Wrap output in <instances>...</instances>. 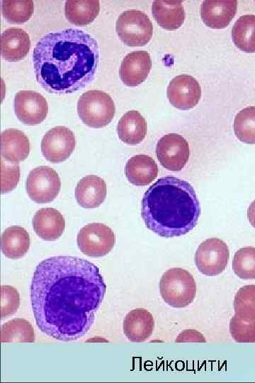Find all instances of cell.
Returning a JSON list of instances; mask_svg holds the SVG:
<instances>
[{
  "label": "cell",
  "mask_w": 255,
  "mask_h": 383,
  "mask_svg": "<svg viewBox=\"0 0 255 383\" xmlns=\"http://www.w3.org/2000/svg\"><path fill=\"white\" fill-rule=\"evenodd\" d=\"M166 94L169 102L174 107L188 110L198 103L201 96V88L192 76L181 74L171 80Z\"/></svg>",
  "instance_id": "13"
},
{
  "label": "cell",
  "mask_w": 255,
  "mask_h": 383,
  "mask_svg": "<svg viewBox=\"0 0 255 383\" xmlns=\"http://www.w3.org/2000/svg\"><path fill=\"white\" fill-rule=\"evenodd\" d=\"M156 155L160 164L168 170L180 171L186 165L190 150L187 140L177 133H169L157 142Z\"/></svg>",
  "instance_id": "10"
},
{
  "label": "cell",
  "mask_w": 255,
  "mask_h": 383,
  "mask_svg": "<svg viewBox=\"0 0 255 383\" xmlns=\"http://www.w3.org/2000/svg\"><path fill=\"white\" fill-rule=\"evenodd\" d=\"M1 192L13 190L20 179V167L18 163L6 162L1 159Z\"/></svg>",
  "instance_id": "34"
},
{
  "label": "cell",
  "mask_w": 255,
  "mask_h": 383,
  "mask_svg": "<svg viewBox=\"0 0 255 383\" xmlns=\"http://www.w3.org/2000/svg\"><path fill=\"white\" fill-rule=\"evenodd\" d=\"M26 187L29 197L37 203H48L58 195L61 188L57 172L48 166H39L28 174Z\"/></svg>",
  "instance_id": "9"
},
{
  "label": "cell",
  "mask_w": 255,
  "mask_h": 383,
  "mask_svg": "<svg viewBox=\"0 0 255 383\" xmlns=\"http://www.w3.org/2000/svg\"><path fill=\"white\" fill-rule=\"evenodd\" d=\"M234 308L236 316L244 320L255 318V284L245 285L237 291Z\"/></svg>",
  "instance_id": "30"
},
{
  "label": "cell",
  "mask_w": 255,
  "mask_h": 383,
  "mask_svg": "<svg viewBox=\"0 0 255 383\" xmlns=\"http://www.w3.org/2000/svg\"><path fill=\"white\" fill-rule=\"evenodd\" d=\"M234 131L240 141L255 144V106H248L238 112L234 121Z\"/></svg>",
  "instance_id": "28"
},
{
  "label": "cell",
  "mask_w": 255,
  "mask_h": 383,
  "mask_svg": "<svg viewBox=\"0 0 255 383\" xmlns=\"http://www.w3.org/2000/svg\"><path fill=\"white\" fill-rule=\"evenodd\" d=\"M76 242L84 254L90 257H102L113 248L115 236L108 226L101 223H91L81 228Z\"/></svg>",
  "instance_id": "7"
},
{
  "label": "cell",
  "mask_w": 255,
  "mask_h": 383,
  "mask_svg": "<svg viewBox=\"0 0 255 383\" xmlns=\"http://www.w3.org/2000/svg\"><path fill=\"white\" fill-rule=\"evenodd\" d=\"M152 11L157 23L163 28L172 30L182 26L185 11L181 1H154Z\"/></svg>",
  "instance_id": "22"
},
{
  "label": "cell",
  "mask_w": 255,
  "mask_h": 383,
  "mask_svg": "<svg viewBox=\"0 0 255 383\" xmlns=\"http://www.w3.org/2000/svg\"><path fill=\"white\" fill-rule=\"evenodd\" d=\"M141 212L147 228L162 237L172 238L194 228L200 206L187 181L167 176L159 179L145 192Z\"/></svg>",
  "instance_id": "3"
},
{
  "label": "cell",
  "mask_w": 255,
  "mask_h": 383,
  "mask_svg": "<svg viewBox=\"0 0 255 383\" xmlns=\"http://www.w3.org/2000/svg\"><path fill=\"white\" fill-rule=\"evenodd\" d=\"M232 40L237 48L246 52H255V15L240 16L232 29Z\"/></svg>",
  "instance_id": "26"
},
{
  "label": "cell",
  "mask_w": 255,
  "mask_h": 383,
  "mask_svg": "<svg viewBox=\"0 0 255 383\" xmlns=\"http://www.w3.org/2000/svg\"><path fill=\"white\" fill-rule=\"evenodd\" d=\"M107 194L106 182L98 176L87 175L81 178L75 188L78 204L85 209L99 206Z\"/></svg>",
  "instance_id": "17"
},
{
  "label": "cell",
  "mask_w": 255,
  "mask_h": 383,
  "mask_svg": "<svg viewBox=\"0 0 255 383\" xmlns=\"http://www.w3.org/2000/svg\"><path fill=\"white\" fill-rule=\"evenodd\" d=\"M159 291L169 305L181 308L189 305L196 295V284L187 270L174 267L166 270L159 282Z\"/></svg>",
  "instance_id": "4"
},
{
  "label": "cell",
  "mask_w": 255,
  "mask_h": 383,
  "mask_svg": "<svg viewBox=\"0 0 255 383\" xmlns=\"http://www.w3.org/2000/svg\"><path fill=\"white\" fill-rule=\"evenodd\" d=\"M14 111L16 116L22 123L34 126L45 119L48 104L45 98L40 93L22 90L15 95Z\"/></svg>",
  "instance_id": "12"
},
{
  "label": "cell",
  "mask_w": 255,
  "mask_h": 383,
  "mask_svg": "<svg viewBox=\"0 0 255 383\" xmlns=\"http://www.w3.org/2000/svg\"><path fill=\"white\" fill-rule=\"evenodd\" d=\"M117 131L118 137L123 142L136 145L145 138L147 121L137 111H129L120 118Z\"/></svg>",
  "instance_id": "23"
},
{
  "label": "cell",
  "mask_w": 255,
  "mask_h": 383,
  "mask_svg": "<svg viewBox=\"0 0 255 383\" xmlns=\"http://www.w3.org/2000/svg\"><path fill=\"white\" fill-rule=\"evenodd\" d=\"M176 343H186V342H198L205 343V338L201 333L196 330H185L182 331L176 338Z\"/></svg>",
  "instance_id": "35"
},
{
  "label": "cell",
  "mask_w": 255,
  "mask_h": 383,
  "mask_svg": "<svg viewBox=\"0 0 255 383\" xmlns=\"http://www.w3.org/2000/svg\"><path fill=\"white\" fill-rule=\"evenodd\" d=\"M230 332L237 343H255V318L244 320L234 315L230 319Z\"/></svg>",
  "instance_id": "32"
},
{
  "label": "cell",
  "mask_w": 255,
  "mask_h": 383,
  "mask_svg": "<svg viewBox=\"0 0 255 383\" xmlns=\"http://www.w3.org/2000/svg\"><path fill=\"white\" fill-rule=\"evenodd\" d=\"M100 4L97 0H69L65 2L67 19L76 26L89 24L97 17Z\"/></svg>",
  "instance_id": "25"
},
{
  "label": "cell",
  "mask_w": 255,
  "mask_h": 383,
  "mask_svg": "<svg viewBox=\"0 0 255 383\" xmlns=\"http://www.w3.org/2000/svg\"><path fill=\"white\" fill-rule=\"evenodd\" d=\"M30 45L28 34L21 28H8L1 35V52L6 60H23L28 55Z\"/></svg>",
  "instance_id": "19"
},
{
  "label": "cell",
  "mask_w": 255,
  "mask_h": 383,
  "mask_svg": "<svg viewBox=\"0 0 255 383\" xmlns=\"http://www.w3.org/2000/svg\"><path fill=\"white\" fill-rule=\"evenodd\" d=\"M232 269L241 279H255V248L247 246L238 250L234 255Z\"/></svg>",
  "instance_id": "31"
},
{
  "label": "cell",
  "mask_w": 255,
  "mask_h": 383,
  "mask_svg": "<svg viewBox=\"0 0 255 383\" xmlns=\"http://www.w3.org/2000/svg\"><path fill=\"white\" fill-rule=\"evenodd\" d=\"M33 1L31 0H3L2 14L9 22L22 23L33 15Z\"/></svg>",
  "instance_id": "29"
},
{
  "label": "cell",
  "mask_w": 255,
  "mask_h": 383,
  "mask_svg": "<svg viewBox=\"0 0 255 383\" xmlns=\"http://www.w3.org/2000/svg\"><path fill=\"white\" fill-rule=\"evenodd\" d=\"M106 285L98 267L72 256H54L36 267L30 284L38 328L58 340L79 339L92 327Z\"/></svg>",
  "instance_id": "1"
},
{
  "label": "cell",
  "mask_w": 255,
  "mask_h": 383,
  "mask_svg": "<svg viewBox=\"0 0 255 383\" xmlns=\"http://www.w3.org/2000/svg\"><path fill=\"white\" fill-rule=\"evenodd\" d=\"M247 218L251 225L255 228V200L251 203L247 209Z\"/></svg>",
  "instance_id": "36"
},
{
  "label": "cell",
  "mask_w": 255,
  "mask_h": 383,
  "mask_svg": "<svg viewBox=\"0 0 255 383\" xmlns=\"http://www.w3.org/2000/svg\"><path fill=\"white\" fill-rule=\"evenodd\" d=\"M99 55L96 40L81 30L48 33L38 41L33 52L36 79L50 93H72L94 79Z\"/></svg>",
  "instance_id": "2"
},
{
  "label": "cell",
  "mask_w": 255,
  "mask_h": 383,
  "mask_svg": "<svg viewBox=\"0 0 255 383\" xmlns=\"http://www.w3.org/2000/svg\"><path fill=\"white\" fill-rule=\"evenodd\" d=\"M32 224L35 233L47 241L58 239L65 228L64 216L53 208H42L37 211Z\"/></svg>",
  "instance_id": "16"
},
{
  "label": "cell",
  "mask_w": 255,
  "mask_h": 383,
  "mask_svg": "<svg viewBox=\"0 0 255 383\" xmlns=\"http://www.w3.org/2000/svg\"><path fill=\"white\" fill-rule=\"evenodd\" d=\"M77 112L84 123L99 128L110 123L115 116V106L110 95L94 89L84 92L79 97Z\"/></svg>",
  "instance_id": "5"
},
{
  "label": "cell",
  "mask_w": 255,
  "mask_h": 383,
  "mask_svg": "<svg viewBox=\"0 0 255 383\" xmlns=\"http://www.w3.org/2000/svg\"><path fill=\"white\" fill-rule=\"evenodd\" d=\"M230 258L227 244L220 238H211L200 244L195 254L198 270L207 276H215L226 268Z\"/></svg>",
  "instance_id": "8"
},
{
  "label": "cell",
  "mask_w": 255,
  "mask_h": 383,
  "mask_svg": "<svg viewBox=\"0 0 255 383\" xmlns=\"http://www.w3.org/2000/svg\"><path fill=\"white\" fill-rule=\"evenodd\" d=\"M237 9L236 0H208L203 2L200 16L204 23L216 29L227 27L234 18Z\"/></svg>",
  "instance_id": "15"
},
{
  "label": "cell",
  "mask_w": 255,
  "mask_h": 383,
  "mask_svg": "<svg viewBox=\"0 0 255 383\" xmlns=\"http://www.w3.org/2000/svg\"><path fill=\"white\" fill-rule=\"evenodd\" d=\"M125 176L136 186H145L156 179L158 167L152 157L147 155H136L126 163Z\"/></svg>",
  "instance_id": "21"
},
{
  "label": "cell",
  "mask_w": 255,
  "mask_h": 383,
  "mask_svg": "<svg viewBox=\"0 0 255 383\" xmlns=\"http://www.w3.org/2000/svg\"><path fill=\"white\" fill-rule=\"evenodd\" d=\"M20 305L18 291L9 285L1 287V316L4 318L16 312Z\"/></svg>",
  "instance_id": "33"
},
{
  "label": "cell",
  "mask_w": 255,
  "mask_h": 383,
  "mask_svg": "<svg viewBox=\"0 0 255 383\" xmlns=\"http://www.w3.org/2000/svg\"><path fill=\"white\" fill-rule=\"evenodd\" d=\"M1 152L6 162L18 163L27 158L30 142L25 133L16 128L4 131L1 135Z\"/></svg>",
  "instance_id": "20"
},
{
  "label": "cell",
  "mask_w": 255,
  "mask_h": 383,
  "mask_svg": "<svg viewBox=\"0 0 255 383\" xmlns=\"http://www.w3.org/2000/svg\"><path fill=\"white\" fill-rule=\"evenodd\" d=\"M35 340L33 328L26 319L13 318L1 326V341L2 343H33Z\"/></svg>",
  "instance_id": "27"
},
{
  "label": "cell",
  "mask_w": 255,
  "mask_h": 383,
  "mask_svg": "<svg viewBox=\"0 0 255 383\" xmlns=\"http://www.w3.org/2000/svg\"><path fill=\"white\" fill-rule=\"evenodd\" d=\"M76 145L74 133L65 126H58L49 130L41 141V151L47 160L59 163L66 160Z\"/></svg>",
  "instance_id": "11"
},
{
  "label": "cell",
  "mask_w": 255,
  "mask_h": 383,
  "mask_svg": "<svg viewBox=\"0 0 255 383\" xmlns=\"http://www.w3.org/2000/svg\"><path fill=\"white\" fill-rule=\"evenodd\" d=\"M150 55L147 51L138 50L128 53L123 60L119 74L127 86L135 87L148 77L152 68Z\"/></svg>",
  "instance_id": "14"
},
{
  "label": "cell",
  "mask_w": 255,
  "mask_h": 383,
  "mask_svg": "<svg viewBox=\"0 0 255 383\" xmlns=\"http://www.w3.org/2000/svg\"><path fill=\"white\" fill-rule=\"evenodd\" d=\"M154 321L150 312L142 308L128 313L123 321V331L132 342H142L152 333Z\"/></svg>",
  "instance_id": "18"
},
{
  "label": "cell",
  "mask_w": 255,
  "mask_h": 383,
  "mask_svg": "<svg viewBox=\"0 0 255 383\" xmlns=\"http://www.w3.org/2000/svg\"><path fill=\"white\" fill-rule=\"evenodd\" d=\"M30 243L29 234L24 228L12 226L6 228L2 233L1 251L8 258L18 259L28 252Z\"/></svg>",
  "instance_id": "24"
},
{
  "label": "cell",
  "mask_w": 255,
  "mask_h": 383,
  "mask_svg": "<svg viewBox=\"0 0 255 383\" xmlns=\"http://www.w3.org/2000/svg\"><path fill=\"white\" fill-rule=\"evenodd\" d=\"M116 33L128 46H142L151 39L153 33L152 21L144 12L131 9L123 12L117 19Z\"/></svg>",
  "instance_id": "6"
}]
</instances>
